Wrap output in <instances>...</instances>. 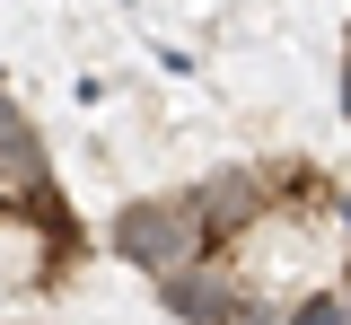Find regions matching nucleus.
Returning <instances> with one entry per match:
<instances>
[{"mask_svg":"<svg viewBox=\"0 0 351 325\" xmlns=\"http://www.w3.org/2000/svg\"><path fill=\"white\" fill-rule=\"evenodd\" d=\"M158 308L176 325H281V308L255 299L228 264H184V273H167L158 281Z\"/></svg>","mask_w":351,"mask_h":325,"instance_id":"1","label":"nucleus"},{"mask_svg":"<svg viewBox=\"0 0 351 325\" xmlns=\"http://www.w3.org/2000/svg\"><path fill=\"white\" fill-rule=\"evenodd\" d=\"M106 246H114V255H123V264H141V273H184V264H193V237H184V202H123V211H114V220H106Z\"/></svg>","mask_w":351,"mask_h":325,"instance_id":"2","label":"nucleus"},{"mask_svg":"<svg viewBox=\"0 0 351 325\" xmlns=\"http://www.w3.org/2000/svg\"><path fill=\"white\" fill-rule=\"evenodd\" d=\"M27 176H44V141H36V123L0 97V193L9 185H27Z\"/></svg>","mask_w":351,"mask_h":325,"instance_id":"3","label":"nucleus"},{"mask_svg":"<svg viewBox=\"0 0 351 325\" xmlns=\"http://www.w3.org/2000/svg\"><path fill=\"white\" fill-rule=\"evenodd\" d=\"M281 325H351L343 317V281H334V290H307L299 308H281Z\"/></svg>","mask_w":351,"mask_h":325,"instance_id":"4","label":"nucleus"},{"mask_svg":"<svg viewBox=\"0 0 351 325\" xmlns=\"http://www.w3.org/2000/svg\"><path fill=\"white\" fill-rule=\"evenodd\" d=\"M343 115H351V62H343Z\"/></svg>","mask_w":351,"mask_h":325,"instance_id":"5","label":"nucleus"},{"mask_svg":"<svg viewBox=\"0 0 351 325\" xmlns=\"http://www.w3.org/2000/svg\"><path fill=\"white\" fill-rule=\"evenodd\" d=\"M343 317H351V273H343Z\"/></svg>","mask_w":351,"mask_h":325,"instance_id":"6","label":"nucleus"}]
</instances>
